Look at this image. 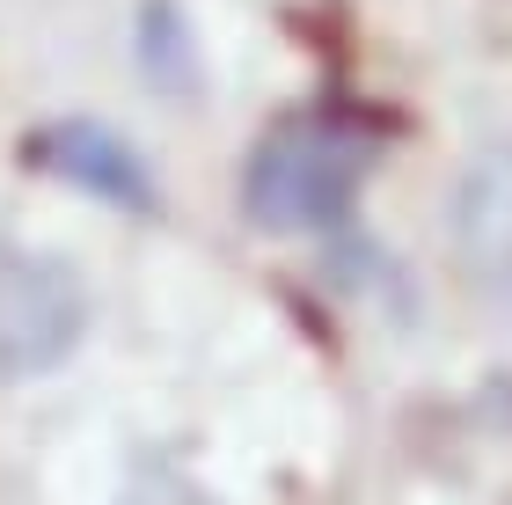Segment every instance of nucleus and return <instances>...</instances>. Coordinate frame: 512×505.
Listing matches in <instances>:
<instances>
[{
    "instance_id": "1",
    "label": "nucleus",
    "mask_w": 512,
    "mask_h": 505,
    "mask_svg": "<svg viewBox=\"0 0 512 505\" xmlns=\"http://www.w3.org/2000/svg\"><path fill=\"white\" fill-rule=\"evenodd\" d=\"M388 154V125L352 103H308L278 118L242 162V213L264 235H315L352 213V191Z\"/></svg>"
},
{
    "instance_id": "2",
    "label": "nucleus",
    "mask_w": 512,
    "mask_h": 505,
    "mask_svg": "<svg viewBox=\"0 0 512 505\" xmlns=\"http://www.w3.org/2000/svg\"><path fill=\"white\" fill-rule=\"evenodd\" d=\"M81 330H88V286L74 264L37 257V249L0 257V374L8 381L52 374L81 344Z\"/></svg>"
},
{
    "instance_id": "3",
    "label": "nucleus",
    "mask_w": 512,
    "mask_h": 505,
    "mask_svg": "<svg viewBox=\"0 0 512 505\" xmlns=\"http://www.w3.org/2000/svg\"><path fill=\"white\" fill-rule=\"evenodd\" d=\"M447 227H454L461 286L491 315H512V140L483 147L476 162L461 169Z\"/></svg>"
},
{
    "instance_id": "4",
    "label": "nucleus",
    "mask_w": 512,
    "mask_h": 505,
    "mask_svg": "<svg viewBox=\"0 0 512 505\" xmlns=\"http://www.w3.org/2000/svg\"><path fill=\"white\" fill-rule=\"evenodd\" d=\"M22 162L59 176V183H74L88 198H103V205H118V213H154L161 205L154 169L139 162V147L125 132L96 125V118H59V125L30 132V140H22Z\"/></svg>"
},
{
    "instance_id": "5",
    "label": "nucleus",
    "mask_w": 512,
    "mask_h": 505,
    "mask_svg": "<svg viewBox=\"0 0 512 505\" xmlns=\"http://www.w3.org/2000/svg\"><path fill=\"white\" fill-rule=\"evenodd\" d=\"M139 59H147V74H161L169 88H183V74H191V52H183V22L169 0H154L147 8V30H139Z\"/></svg>"
}]
</instances>
